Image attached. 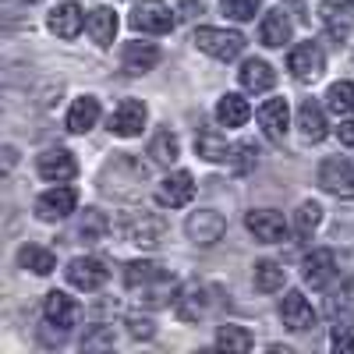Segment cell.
I'll return each mask as SVG.
<instances>
[{"instance_id": "f35d334b", "label": "cell", "mask_w": 354, "mask_h": 354, "mask_svg": "<svg viewBox=\"0 0 354 354\" xmlns=\"http://www.w3.org/2000/svg\"><path fill=\"white\" fill-rule=\"evenodd\" d=\"M82 347H85V351L113 347V330H110V326H93V330H85V337H82Z\"/></svg>"}, {"instance_id": "d4e9b609", "label": "cell", "mask_w": 354, "mask_h": 354, "mask_svg": "<svg viewBox=\"0 0 354 354\" xmlns=\"http://www.w3.org/2000/svg\"><path fill=\"white\" fill-rule=\"evenodd\" d=\"M248 117H252V106H248L245 96H238V93L220 96V103H216V121H220L223 128H241V124H248Z\"/></svg>"}, {"instance_id": "277c9868", "label": "cell", "mask_w": 354, "mask_h": 354, "mask_svg": "<svg viewBox=\"0 0 354 354\" xmlns=\"http://www.w3.org/2000/svg\"><path fill=\"white\" fill-rule=\"evenodd\" d=\"M319 188L330 192V195H340V198H354V163L344 160V156L322 160V167H319Z\"/></svg>"}, {"instance_id": "4316f807", "label": "cell", "mask_w": 354, "mask_h": 354, "mask_svg": "<svg viewBox=\"0 0 354 354\" xmlns=\"http://www.w3.org/2000/svg\"><path fill=\"white\" fill-rule=\"evenodd\" d=\"M18 266L28 270V273H36V277H50L57 270V255L50 248H43V245H25L18 252Z\"/></svg>"}, {"instance_id": "ab89813d", "label": "cell", "mask_w": 354, "mask_h": 354, "mask_svg": "<svg viewBox=\"0 0 354 354\" xmlns=\"http://www.w3.org/2000/svg\"><path fill=\"white\" fill-rule=\"evenodd\" d=\"M128 333L135 340H153L156 337V322L149 315H128Z\"/></svg>"}, {"instance_id": "3957f363", "label": "cell", "mask_w": 354, "mask_h": 354, "mask_svg": "<svg viewBox=\"0 0 354 354\" xmlns=\"http://www.w3.org/2000/svg\"><path fill=\"white\" fill-rule=\"evenodd\" d=\"M216 298H213V287L209 283H185L181 290H177V298H174V308H177V319H185V322H198L213 312Z\"/></svg>"}, {"instance_id": "f1b7e54d", "label": "cell", "mask_w": 354, "mask_h": 354, "mask_svg": "<svg viewBox=\"0 0 354 354\" xmlns=\"http://www.w3.org/2000/svg\"><path fill=\"white\" fill-rule=\"evenodd\" d=\"M195 153L202 160H209V163H227L230 160V145H227L223 135H216L213 128H205V131L195 135Z\"/></svg>"}, {"instance_id": "7a4b0ae2", "label": "cell", "mask_w": 354, "mask_h": 354, "mask_svg": "<svg viewBox=\"0 0 354 354\" xmlns=\"http://www.w3.org/2000/svg\"><path fill=\"white\" fill-rule=\"evenodd\" d=\"M195 46L202 53L216 57V61H234V57H241V50H245V36L234 32V28L202 25V28H195Z\"/></svg>"}, {"instance_id": "f546056e", "label": "cell", "mask_w": 354, "mask_h": 354, "mask_svg": "<svg viewBox=\"0 0 354 354\" xmlns=\"http://www.w3.org/2000/svg\"><path fill=\"white\" fill-rule=\"evenodd\" d=\"M252 280H255V290H262V294H273V290H280V287H283L287 273H283V266H280V262H273V259H262V262H255V273H252Z\"/></svg>"}, {"instance_id": "cb8c5ba5", "label": "cell", "mask_w": 354, "mask_h": 354, "mask_svg": "<svg viewBox=\"0 0 354 354\" xmlns=\"http://www.w3.org/2000/svg\"><path fill=\"white\" fill-rule=\"evenodd\" d=\"M96 121H100V100L96 96H78L68 110V131L85 135L88 128H96Z\"/></svg>"}, {"instance_id": "30bf717a", "label": "cell", "mask_w": 354, "mask_h": 354, "mask_svg": "<svg viewBox=\"0 0 354 354\" xmlns=\"http://www.w3.org/2000/svg\"><path fill=\"white\" fill-rule=\"evenodd\" d=\"M280 319L290 333H305V330L315 326V308L301 290H287L283 301H280Z\"/></svg>"}, {"instance_id": "d590c367", "label": "cell", "mask_w": 354, "mask_h": 354, "mask_svg": "<svg viewBox=\"0 0 354 354\" xmlns=\"http://www.w3.org/2000/svg\"><path fill=\"white\" fill-rule=\"evenodd\" d=\"M319 223H322V205L319 202H301L298 213H294V230H298L301 238H308Z\"/></svg>"}, {"instance_id": "7402d4cb", "label": "cell", "mask_w": 354, "mask_h": 354, "mask_svg": "<svg viewBox=\"0 0 354 354\" xmlns=\"http://www.w3.org/2000/svg\"><path fill=\"white\" fill-rule=\"evenodd\" d=\"M238 78H241V88H245V93H270V88L277 85V71L266 64V61H255V57L241 64Z\"/></svg>"}, {"instance_id": "ffe728a7", "label": "cell", "mask_w": 354, "mask_h": 354, "mask_svg": "<svg viewBox=\"0 0 354 354\" xmlns=\"http://www.w3.org/2000/svg\"><path fill=\"white\" fill-rule=\"evenodd\" d=\"M259 124L266 128V135H270L273 142H283L287 124H290V106H287V100H266V103L259 106Z\"/></svg>"}, {"instance_id": "8d00e7d4", "label": "cell", "mask_w": 354, "mask_h": 354, "mask_svg": "<svg viewBox=\"0 0 354 354\" xmlns=\"http://www.w3.org/2000/svg\"><path fill=\"white\" fill-rule=\"evenodd\" d=\"M230 160H234V170H238V174H248V170L259 163V149H255L252 142L230 145Z\"/></svg>"}, {"instance_id": "ba28073f", "label": "cell", "mask_w": 354, "mask_h": 354, "mask_svg": "<svg viewBox=\"0 0 354 354\" xmlns=\"http://www.w3.org/2000/svg\"><path fill=\"white\" fill-rule=\"evenodd\" d=\"M287 71L298 82H315L322 71H326V57H322L319 43H298L287 57Z\"/></svg>"}, {"instance_id": "8992f818", "label": "cell", "mask_w": 354, "mask_h": 354, "mask_svg": "<svg viewBox=\"0 0 354 354\" xmlns=\"http://www.w3.org/2000/svg\"><path fill=\"white\" fill-rule=\"evenodd\" d=\"M185 234H188L195 245L209 248V245H216L223 234H227V220H223L216 209H195V213L185 220Z\"/></svg>"}, {"instance_id": "7c38bea8", "label": "cell", "mask_w": 354, "mask_h": 354, "mask_svg": "<svg viewBox=\"0 0 354 354\" xmlns=\"http://www.w3.org/2000/svg\"><path fill=\"white\" fill-rule=\"evenodd\" d=\"M145 103H138V100H121L113 106V113H110V131L113 135H121V138H135V135H142V128H145Z\"/></svg>"}, {"instance_id": "60d3db41", "label": "cell", "mask_w": 354, "mask_h": 354, "mask_svg": "<svg viewBox=\"0 0 354 354\" xmlns=\"http://www.w3.org/2000/svg\"><path fill=\"white\" fill-rule=\"evenodd\" d=\"M330 344H333V351H354V326H351V322H344V326L333 330Z\"/></svg>"}, {"instance_id": "6da1fadb", "label": "cell", "mask_w": 354, "mask_h": 354, "mask_svg": "<svg viewBox=\"0 0 354 354\" xmlns=\"http://www.w3.org/2000/svg\"><path fill=\"white\" fill-rule=\"evenodd\" d=\"M124 283H128L131 290H145V294H149L145 301H149L153 308L170 305V298H174V277L163 270L160 262H149V259L128 262V266H124Z\"/></svg>"}, {"instance_id": "ee69618b", "label": "cell", "mask_w": 354, "mask_h": 354, "mask_svg": "<svg viewBox=\"0 0 354 354\" xmlns=\"http://www.w3.org/2000/svg\"><path fill=\"white\" fill-rule=\"evenodd\" d=\"M347 4H354V0H347Z\"/></svg>"}, {"instance_id": "603a6c76", "label": "cell", "mask_w": 354, "mask_h": 354, "mask_svg": "<svg viewBox=\"0 0 354 354\" xmlns=\"http://www.w3.org/2000/svg\"><path fill=\"white\" fill-rule=\"evenodd\" d=\"M290 18H287V11L283 8H277V11H270L262 18V25H259V39H262V46H283V43H290Z\"/></svg>"}, {"instance_id": "83f0119b", "label": "cell", "mask_w": 354, "mask_h": 354, "mask_svg": "<svg viewBox=\"0 0 354 354\" xmlns=\"http://www.w3.org/2000/svg\"><path fill=\"white\" fill-rule=\"evenodd\" d=\"M85 25H88V36H93V43H96V46H110V43H113V36H117V15H113L110 8H96V11H88Z\"/></svg>"}, {"instance_id": "ac0fdd59", "label": "cell", "mask_w": 354, "mask_h": 354, "mask_svg": "<svg viewBox=\"0 0 354 354\" xmlns=\"http://www.w3.org/2000/svg\"><path fill=\"white\" fill-rule=\"evenodd\" d=\"M39 177H46V181H71V177L78 174V163H75V156L68 153V149H46L43 156H39Z\"/></svg>"}, {"instance_id": "5bb4252c", "label": "cell", "mask_w": 354, "mask_h": 354, "mask_svg": "<svg viewBox=\"0 0 354 354\" xmlns=\"http://www.w3.org/2000/svg\"><path fill=\"white\" fill-rule=\"evenodd\" d=\"M301 277L312 290H322L330 287L333 277H337V255L330 248H315L312 255H305V266H301Z\"/></svg>"}, {"instance_id": "44dd1931", "label": "cell", "mask_w": 354, "mask_h": 354, "mask_svg": "<svg viewBox=\"0 0 354 354\" xmlns=\"http://www.w3.org/2000/svg\"><path fill=\"white\" fill-rule=\"evenodd\" d=\"M121 64L128 75H145L160 64V46L156 43H128L121 53Z\"/></svg>"}, {"instance_id": "9c48e42d", "label": "cell", "mask_w": 354, "mask_h": 354, "mask_svg": "<svg viewBox=\"0 0 354 354\" xmlns=\"http://www.w3.org/2000/svg\"><path fill=\"white\" fill-rule=\"evenodd\" d=\"M192 198H195V177L188 170H174L156 185V202L167 209H181Z\"/></svg>"}, {"instance_id": "9a60e30c", "label": "cell", "mask_w": 354, "mask_h": 354, "mask_svg": "<svg viewBox=\"0 0 354 354\" xmlns=\"http://www.w3.org/2000/svg\"><path fill=\"white\" fill-rule=\"evenodd\" d=\"M43 315H46V326H57V330L68 333L75 326V319H78V305L64 290H50L46 301H43Z\"/></svg>"}, {"instance_id": "2e32d148", "label": "cell", "mask_w": 354, "mask_h": 354, "mask_svg": "<svg viewBox=\"0 0 354 354\" xmlns=\"http://www.w3.org/2000/svg\"><path fill=\"white\" fill-rule=\"evenodd\" d=\"M354 4H347V0H322L319 4V15H322V25L330 28L333 39H347L351 28H354Z\"/></svg>"}, {"instance_id": "d6986e66", "label": "cell", "mask_w": 354, "mask_h": 354, "mask_svg": "<svg viewBox=\"0 0 354 354\" xmlns=\"http://www.w3.org/2000/svg\"><path fill=\"white\" fill-rule=\"evenodd\" d=\"M124 238L131 245H138V248H153L163 238V220L153 216V213H142V216H135V220L124 223Z\"/></svg>"}, {"instance_id": "b9f144b4", "label": "cell", "mask_w": 354, "mask_h": 354, "mask_svg": "<svg viewBox=\"0 0 354 354\" xmlns=\"http://www.w3.org/2000/svg\"><path fill=\"white\" fill-rule=\"evenodd\" d=\"M337 135H340V142H344V145H354V113H351V117H344V121H340Z\"/></svg>"}, {"instance_id": "7bdbcfd3", "label": "cell", "mask_w": 354, "mask_h": 354, "mask_svg": "<svg viewBox=\"0 0 354 354\" xmlns=\"http://www.w3.org/2000/svg\"><path fill=\"white\" fill-rule=\"evenodd\" d=\"M28 4H39V0H28Z\"/></svg>"}, {"instance_id": "5b68a950", "label": "cell", "mask_w": 354, "mask_h": 354, "mask_svg": "<svg viewBox=\"0 0 354 354\" xmlns=\"http://www.w3.org/2000/svg\"><path fill=\"white\" fill-rule=\"evenodd\" d=\"M75 205H78V192L68 185H57L36 198V216L43 223H57V220H68L75 213Z\"/></svg>"}, {"instance_id": "484cf974", "label": "cell", "mask_w": 354, "mask_h": 354, "mask_svg": "<svg viewBox=\"0 0 354 354\" xmlns=\"http://www.w3.org/2000/svg\"><path fill=\"white\" fill-rule=\"evenodd\" d=\"M298 128L308 142H322L326 138V113H322V106L315 100H305L298 106Z\"/></svg>"}, {"instance_id": "e0dca14e", "label": "cell", "mask_w": 354, "mask_h": 354, "mask_svg": "<svg viewBox=\"0 0 354 354\" xmlns=\"http://www.w3.org/2000/svg\"><path fill=\"white\" fill-rule=\"evenodd\" d=\"M46 25H50V32H53V36H61V39H75V36L82 32V25H85V11L68 0V4H57V8L50 11Z\"/></svg>"}, {"instance_id": "d6a6232c", "label": "cell", "mask_w": 354, "mask_h": 354, "mask_svg": "<svg viewBox=\"0 0 354 354\" xmlns=\"http://www.w3.org/2000/svg\"><path fill=\"white\" fill-rule=\"evenodd\" d=\"M326 110H333L337 117H351L354 113V82H333L330 85Z\"/></svg>"}, {"instance_id": "1f68e13d", "label": "cell", "mask_w": 354, "mask_h": 354, "mask_svg": "<svg viewBox=\"0 0 354 354\" xmlns=\"http://www.w3.org/2000/svg\"><path fill=\"white\" fill-rule=\"evenodd\" d=\"M106 230H110V220H106L100 209H85V213H82V220H78V238H82L85 245L103 241Z\"/></svg>"}, {"instance_id": "52a82bcc", "label": "cell", "mask_w": 354, "mask_h": 354, "mask_svg": "<svg viewBox=\"0 0 354 354\" xmlns=\"http://www.w3.org/2000/svg\"><path fill=\"white\" fill-rule=\"evenodd\" d=\"M131 25L138 32H153V36H163L174 28V11L163 4V0H138L135 11H131Z\"/></svg>"}, {"instance_id": "8fae6325", "label": "cell", "mask_w": 354, "mask_h": 354, "mask_svg": "<svg viewBox=\"0 0 354 354\" xmlns=\"http://www.w3.org/2000/svg\"><path fill=\"white\" fill-rule=\"evenodd\" d=\"M64 277H68V283L78 287V290H100V287L106 283L110 273H106V266H103L100 259H93V255H78V259L68 262Z\"/></svg>"}, {"instance_id": "836d02e7", "label": "cell", "mask_w": 354, "mask_h": 354, "mask_svg": "<svg viewBox=\"0 0 354 354\" xmlns=\"http://www.w3.org/2000/svg\"><path fill=\"white\" fill-rule=\"evenodd\" d=\"M330 315L340 319V322H354V280H347L333 298H330Z\"/></svg>"}, {"instance_id": "4fadbf2b", "label": "cell", "mask_w": 354, "mask_h": 354, "mask_svg": "<svg viewBox=\"0 0 354 354\" xmlns=\"http://www.w3.org/2000/svg\"><path fill=\"white\" fill-rule=\"evenodd\" d=\"M245 227L255 234V241H262V245H277V241L287 238V220L277 209H252L245 216Z\"/></svg>"}, {"instance_id": "4dcf8cb0", "label": "cell", "mask_w": 354, "mask_h": 354, "mask_svg": "<svg viewBox=\"0 0 354 354\" xmlns=\"http://www.w3.org/2000/svg\"><path fill=\"white\" fill-rule=\"evenodd\" d=\"M149 156H153L156 163H163V167H170L177 156H181V142H177V135H174L170 128H163V131L153 135V142H149Z\"/></svg>"}, {"instance_id": "e575fe53", "label": "cell", "mask_w": 354, "mask_h": 354, "mask_svg": "<svg viewBox=\"0 0 354 354\" xmlns=\"http://www.w3.org/2000/svg\"><path fill=\"white\" fill-rule=\"evenodd\" d=\"M252 333L248 330H241V326H220V333H216V347L220 351H252Z\"/></svg>"}, {"instance_id": "74e56055", "label": "cell", "mask_w": 354, "mask_h": 354, "mask_svg": "<svg viewBox=\"0 0 354 354\" xmlns=\"http://www.w3.org/2000/svg\"><path fill=\"white\" fill-rule=\"evenodd\" d=\"M259 0H223V15L234 18V21H252L259 15Z\"/></svg>"}]
</instances>
